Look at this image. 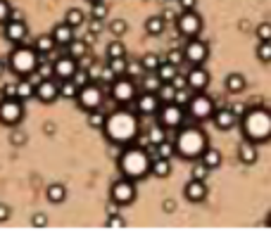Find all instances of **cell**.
I'll return each instance as SVG.
<instances>
[{"instance_id": "51", "label": "cell", "mask_w": 271, "mask_h": 249, "mask_svg": "<svg viewBox=\"0 0 271 249\" xmlns=\"http://www.w3.org/2000/svg\"><path fill=\"white\" fill-rule=\"evenodd\" d=\"M167 62H171V64L181 67V64L186 62V57H183V50H171V53L167 55Z\"/></svg>"}, {"instance_id": "19", "label": "cell", "mask_w": 271, "mask_h": 249, "mask_svg": "<svg viewBox=\"0 0 271 249\" xmlns=\"http://www.w3.org/2000/svg\"><path fill=\"white\" fill-rule=\"evenodd\" d=\"M212 121L219 131H231L235 124H238V114H235L231 107H224V109H214L212 114Z\"/></svg>"}, {"instance_id": "13", "label": "cell", "mask_w": 271, "mask_h": 249, "mask_svg": "<svg viewBox=\"0 0 271 249\" xmlns=\"http://www.w3.org/2000/svg\"><path fill=\"white\" fill-rule=\"evenodd\" d=\"M157 116H160V124H162L164 128H181L183 119H186L183 107L176 105V102H167V105H162L160 112H157Z\"/></svg>"}, {"instance_id": "6", "label": "cell", "mask_w": 271, "mask_h": 249, "mask_svg": "<svg viewBox=\"0 0 271 249\" xmlns=\"http://www.w3.org/2000/svg\"><path fill=\"white\" fill-rule=\"evenodd\" d=\"M109 95H112V100H114L117 105L133 102V100H136V83H133V78H131L128 74L117 76V78L109 83Z\"/></svg>"}, {"instance_id": "53", "label": "cell", "mask_w": 271, "mask_h": 249, "mask_svg": "<svg viewBox=\"0 0 271 249\" xmlns=\"http://www.w3.org/2000/svg\"><path fill=\"white\" fill-rule=\"evenodd\" d=\"M31 226H34V228H45V226H48V216H45V213H34V216H31Z\"/></svg>"}, {"instance_id": "26", "label": "cell", "mask_w": 271, "mask_h": 249, "mask_svg": "<svg viewBox=\"0 0 271 249\" xmlns=\"http://www.w3.org/2000/svg\"><path fill=\"white\" fill-rule=\"evenodd\" d=\"M31 97H36V83H31L26 76H21L17 81V100L26 102V100H31Z\"/></svg>"}, {"instance_id": "31", "label": "cell", "mask_w": 271, "mask_h": 249, "mask_svg": "<svg viewBox=\"0 0 271 249\" xmlns=\"http://www.w3.org/2000/svg\"><path fill=\"white\" fill-rule=\"evenodd\" d=\"M62 21H67L72 29H79V26L86 24V15H83V10H79V7H69V10L64 12V19H62Z\"/></svg>"}, {"instance_id": "30", "label": "cell", "mask_w": 271, "mask_h": 249, "mask_svg": "<svg viewBox=\"0 0 271 249\" xmlns=\"http://www.w3.org/2000/svg\"><path fill=\"white\" fill-rule=\"evenodd\" d=\"M176 154V145L171 140H162L160 145H152V157H162V159H171Z\"/></svg>"}, {"instance_id": "23", "label": "cell", "mask_w": 271, "mask_h": 249, "mask_svg": "<svg viewBox=\"0 0 271 249\" xmlns=\"http://www.w3.org/2000/svg\"><path fill=\"white\" fill-rule=\"evenodd\" d=\"M200 161L209 169V171H217L219 166L224 164V157H221V152H219L217 147H207L205 152H202V157H200Z\"/></svg>"}, {"instance_id": "55", "label": "cell", "mask_w": 271, "mask_h": 249, "mask_svg": "<svg viewBox=\"0 0 271 249\" xmlns=\"http://www.w3.org/2000/svg\"><path fill=\"white\" fill-rule=\"evenodd\" d=\"M171 83H174V88H176V90H186V88H188V76H183V74H176Z\"/></svg>"}, {"instance_id": "60", "label": "cell", "mask_w": 271, "mask_h": 249, "mask_svg": "<svg viewBox=\"0 0 271 249\" xmlns=\"http://www.w3.org/2000/svg\"><path fill=\"white\" fill-rule=\"evenodd\" d=\"M164 211L167 213H171V211H176V202H174V199H164Z\"/></svg>"}, {"instance_id": "45", "label": "cell", "mask_w": 271, "mask_h": 249, "mask_svg": "<svg viewBox=\"0 0 271 249\" xmlns=\"http://www.w3.org/2000/svg\"><path fill=\"white\" fill-rule=\"evenodd\" d=\"M109 31H112L114 38H122V36L128 31V24L124 19H112V21H109Z\"/></svg>"}, {"instance_id": "35", "label": "cell", "mask_w": 271, "mask_h": 249, "mask_svg": "<svg viewBox=\"0 0 271 249\" xmlns=\"http://www.w3.org/2000/svg\"><path fill=\"white\" fill-rule=\"evenodd\" d=\"M160 86H162V78L157 76V71H145V74H143V90L157 93Z\"/></svg>"}, {"instance_id": "38", "label": "cell", "mask_w": 271, "mask_h": 249, "mask_svg": "<svg viewBox=\"0 0 271 249\" xmlns=\"http://www.w3.org/2000/svg\"><path fill=\"white\" fill-rule=\"evenodd\" d=\"M164 59L160 57V55H155V53H147L141 57V64H143V69L145 71H157V67L162 64Z\"/></svg>"}, {"instance_id": "64", "label": "cell", "mask_w": 271, "mask_h": 249, "mask_svg": "<svg viewBox=\"0 0 271 249\" xmlns=\"http://www.w3.org/2000/svg\"><path fill=\"white\" fill-rule=\"evenodd\" d=\"M86 2H90V5H93V2H100V0H86Z\"/></svg>"}, {"instance_id": "50", "label": "cell", "mask_w": 271, "mask_h": 249, "mask_svg": "<svg viewBox=\"0 0 271 249\" xmlns=\"http://www.w3.org/2000/svg\"><path fill=\"white\" fill-rule=\"evenodd\" d=\"M124 226H126V221L119 213H109L107 216V228H124Z\"/></svg>"}, {"instance_id": "5", "label": "cell", "mask_w": 271, "mask_h": 249, "mask_svg": "<svg viewBox=\"0 0 271 249\" xmlns=\"http://www.w3.org/2000/svg\"><path fill=\"white\" fill-rule=\"evenodd\" d=\"M36 64H38V53L34 48H26L24 43L10 53V69L19 74V76H31L36 71Z\"/></svg>"}, {"instance_id": "18", "label": "cell", "mask_w": 271, "mask_h": 249, "mask_svg": "<svg viewBox=\"0 0 271 249\" xmlns=\"http://www.w3.org/2000/svg\"><path fill=\"white\" fill-rule=\"evenodd\" d=\"M188 76V90H205L207 83H209V74L205 69V64H198V67H190V71L186 74Z\"/></svg>"}, {"instance_id": "49", "label": "cell", "mask_w": 271, "mask_h": 249, "mask_svg": "<svg viewBox=\"0 0 271 249\" xmlns=\"http://www.w3.org/2000/svg\"><path fill=\"white\" fill-rule=\"evenodd\" d=\"M257 38L259 40H271V21H262L257 26Z\"/></svg>"}, {"instance_id": "2", "label": "cell", "mask_w": 271, "mask_h": 249, "mask_svg": "<svg viewBox=\"0 0 271 249\" xmlns=\"http://www.w3.org/2000/svg\"><path fill=\"white\" fill-rule=\"evenodd\" d=\"M150 164H152V154H147V150L143 147H131L126 145L119 154V166H122V173L124 178H131L133 183L136 180H143L150 173Z\"/></svg>"}, {"instance_id": "42", "label": "cell", "mask_w": 271, "mask_h": 249, "mask_svg": "<svg viewBox=\"0 0 271 249\" xmlns=\"http://www.w3.org/2000/svg\"><path fill=\"white\" fill-rule=\"evenodd\" d=\"M107 57H126V45L119 38H114L107 45Z\"/></svg>"}, {"instance_id": "29", "label": "cell", "mask_w": 271, "mask_h": 249, "mask_svg": "<svg viewBox=\"0 0 271 249\" xmlns=\"http://www.w3.org/2000/svg\"><path fill=\"white\" fill-rule=\"evenodd\" d=\"M67 48H69V55L79 59V57H83V55L90 53V40L88 38H74Z\"/></svg>"}, {"instance_id": "44", "label": "cell", "mask_w": 271, "mask_h": 249, "mask_svg": "<svg viewBox=\"0 0 271 249\" xmlns=\"http://www.w3.org/2000/svg\"><path fill=\"white\" fill-rule=\"evenodd\" d=\"M167 128H164L162 124L160 126H152L150 128V135H147V140H150V145H160L162 140H167V133H164Z\"/></svg>"}, {"instance_id": "47", "label": "cell", "mask_w": 271, "mask_h": 249, "mask_svg": "<svg viewBox=\"0 0 271 249\" xmlns=\"http://www.w3.org/2000/svg\"><path fill=\"white\" fill-rule=\"evenodd\" d=\"M103 31H105V24H103V19L90 17V21H88V40H90V38H95V36H100Z\"/></svg>"}, {"instance_id": "37", "label": "cell", "mask_w": 271, "mask_h": 249, "mask_svg": "<svg viewBox=\"0 0 271 249\" xmlns=\"http://www.w3.org/2000/svg\"><path fill=\"white\" fill-rule=\"evenodd\" d=\"M107 67L112 69L114 76H122V74H126V69H128V59L126 57H107Z\"/></svg>"}, {"instance_id": "10", "label": "cell", "mask_w": 271, "mask_h": 249, "mask_svg": "<svg viewBox=\"0 0 271 249\" xmlns=\"http://www.w3.org/2000/svg\"><path fill=\"white\" fill-rule=\"evenodd\" d=\"M109 199L117 204V207H126L136 199V185L131 178H122L117 183H112V190H109Z\"/></svg>"}, {"instance_id": "40", "label": "cell", "mask_w": 271, "mask_h": 249, "mask_svg": "<svg viewBox=\"0 0 271 249\" xmlns=\"http://www.w3.org/2000/svg\"><path fill=\"white\" fill-rule=\"evenodd\" d=\"M254 55H257V59H259V62L269 64V62H271V40H259V45H257Z\"/></svg>"}, {"instance_id": "17", "label": "cell", "mask_w": 271, "mask_h": 249, "mask_svg": "<svg viewBox=\"0 0 271 249\" xmlns=\"http://www.w3.org/2000/svg\"><path fill=\"white\" fill-rule=\"evenodd\" d=\"M79 69V62H76V57L72 55H62V57H57L53 62V71H55V78L57 81H62V78H72L74 71Z\"/></svg>"}, {"instance_id": "7", "label": "cell", "mask_w": 271, "mask_h": 249, "mask_svg": "<svg viewBox=\"0 0 271 249\" xmlns=\"http://www.w3.org/2000/svg\"><path fill=\"white\" fill-rule=\"evenodd\" d=\"M188 112L195 121H205V119H212L214 114V100L205 93V90H195V95H190L188 100Z\"/></svg>"}, {"instance_id": "43", "label": "cell", "mask_w": 271, "mask_h": 249, "mask_svg": "<svg viewBox=\"0 0 271 249\" xmlns=\"http://www.w3.org/2000/svg\"><path fill=\"white\" fill-rule=\"evenodd\" d=\"M107 15H109V7H107V2H105V0H100V2H93V5H90V17L107 19Z\"/></svg>"}, {"instance_id": "25", "label": "cell", "mask_w": 271, "mask_h": 249, "mask_svg": "<svg viewBox=\"0 0 271 249\" xmlns=\"http://www.w3.org/2000/svg\"><path fill=\"white\" fill-rule=\"evenodd\" d=\"M57 48V40L53 38V34H45L36 38V43H34V50L38 53V57H45V55H50Z\"/></svg>"}, {"instance_id": "39", "label": "cell", "mask_w": 271, "mask_h": 249, "mask_svg": "<svg viewBox=\"0 0 271 249\" xmlns=\"http://www.w3.org/2000/svg\"><path fill=\"white\" fill-rule=\"evenodd\" d=\"M107 124V114H103V112H98V109H93L88 112V126L90 128H98V131H103Z\"/></svg>"}, {"instance_id": "12", "label": "cell", "mask_w": 271, "mask_h": 249, "mask_svg": "<svg viewBox=\"0 0 271 249\" xmlns=\"http://www.w3.org/2000/svg\"><path fill=\"white\" fill-rule=\"evenodd\" d=\"M76 102H79V107H81V109H86V112L98 109V107L103 105V90H100V86L90 81L88 86H83V88L79 90Z\"/></svg>"}, {"instance_id": "24", "label": "cell", "mask_w": 271, "mask_h": 249, "mask_svg": "<svg viewBox=\"0 0 271 249\" xmlns=\"http://www.w3.org/2000/svg\"><path fill=\"white\" fill-rule=\"evenodd\" d=\"M224 88L229 90L231 95H235V93H243V90L248 88V81H245V76L243 74H229L226 76V81H224Z\"/></svg>"}, {"instance_id": "3", "label": "cell", "mask_w": 271, "mask_h": 249, "mask_svg": "<svg viewBox=\"0 0 271 249\" xmlns=\"http://www.w3.org/2000/svg\"><path fill=\"white\" fill-rule=\"evenodd\" d=\"M240 128L245 133V138L252 142H264L271 138V112L262 109V107H254V109H248L243 114V121H240Z\"/></svg>"}, {"instance_id": "16", "label": "cell", "mask_w": 271, "mask_h": 249, "mask_svg": "<svg viewBox=\"0 0 271 249\" xmlns=\"http://www.w3.org/2000/svg\"><path fill=\"white\" fill-rule=\"evenodd\" d=\"M2 34H5V38H7L10 43L21 45L24 38H26V34H29V29H26L24 19H7V21L2 24Z\"/></svg>"}, {"instance_id": "1", "label": "cell", "mask_w": 271, "mask_h": 249, "mask_svg": "<svg viewBox=\"0 0 271 249\" xmlns=\"http://www.w3.org/2000/svg\"><path fill=\"white\" fill-rule=\"evenodd\" d=\"M105 135H107L109 142L114 145H122L126 147L138 138V119L133 112L128 109H119L114 114H107V124H105Z\"/></svg>"}, {"instance_id": "9", "label": "cell", "mask_w": 271, "mask_h": 249, "mask_svg": "<svg viewBox=\"0 0 271 249\" xmlns=\"http://www.w3.org/2000/svg\"><path fill=\"white\" fill-rule=\"evenodd\" d=\"M183 57H186V62H190V67L205 64L207 57H209V45H207L202 38L193 36V38H188V43H186V48H183Z\"/></svg>"}, {"instance_id": "54", "label": "cell", "mask_w": 271, "mask_h": 249, "mask_svg": "<svg viewBox=\"0 0 271 249\" xmlns=\"http://www.w3.org/2000/svg\"><path fill=\"white\" fill-rule=\"evenodd\" d=\"M188 100H190V95H188V88L186 90H176V95H174V102L181 107H186L188 105Z\"/></svg>"}, {"instance_id": "62", "label": "cell", "mask_w": 271, "mask_h": 249, "mask_svg": "<svg viewBox=\"0 0 271 249\" xmlns=\"http://www.w3.org/2000/svg\"><path fill=\"white\" fill-rule=\"evenodd\" d=\"M5 69H7V64H5V62H2V59H0V76H2V74H5Z\"/></svg>"}, {"instance_id": "41", "label": "cell", "mask_w": 271, "mask_h": 249, "mask_svg": "<svg viewBox=\"0 0 271 249\" xmlns=\"http://www.w3.org/2000/svg\"><path fill=\"white\" fill-rule=\"evenodd\" d=\"M157 95H160L162 105H167V102H174V95H176L174 83H162V86H160V90H157Z\"/></svg>"}, {"instance_id": "22", "label": "cell", "mask_w": 271, "mask_h": 249, "mask_svg": "<svg viewBox=\"0 0 271 249\" xmlns=\"http://www.w3.org/2000/svg\"><path fill=\"white\" fill-rule=\"evenodd\" d=\"M74 31H76V29H72L67 21H60V24H55L53 38L57 40V45H64V48H67V45L74 40Z\"/></svg>"}, {"instance_id": "14", "label": "cell", "mask_w": 271, "mask_h": 249, "mask_svg": "<svg viewBox=\"0 0 271 249\" xmlns=\"http://www.w3.org/2000/svg\"><path fill=\"white\" fill-rule=\"evenodd\" d=\"M162 107V100L157 93H150V90H143L138 97H136V112L143 114V116H155Z\"/></svg>"}, {"instance_id": "8", "label": "cell", "mask_w": 271, "mask_h": 249, "mask_svg": "<svg viewBox=\"0 0 271 249\" xmlns=\"http://www.w3.org/2000/svg\"><path fill=\"white\" fill-rule=\"evenodd\" d=\"M24 119V102L17 97H2L0 102V124L17 126Z\"/></svg>"}, {"instance_id": "57", "label": "cell", "mask_w": 271, "mask_h": 249, "mask_svg": "<svg viewBox=\"0 0 271 249\" xmlns=\"http://www.w3.org/2000/svg\"><path fill=\"white\" fill-rule=\"evenodd\" d=\"M26 142V135L21 131H12V145H24Z\"/></svg>"}, {"instance_id": "11", "label": "cell", "mask_w": 271, "mask_h": 249, "mask_svg": "<svg viewBox=\"0 0 271 249\" xmlns=\"http://www.w3.org/2000/svg\"><path fill=\"white\" fill-rule=\"evenodd\" d=\"M176 29H179L181 36H186V38H193V36H200L202 31V19L195 10H183L176 19Z\"/></svg>"}, {"instance_id": "46", "label": "cell", "mask_w": 271, "mask_h": 249, "mask_svg": "<svg viewBox=\"0 0 271 249\" xmlns=\"http://www.w3.org/2000/svg\"><path fill=\"white\" fill-rule=\"evenodd\" d=\"M72 81L76 83V88L81 90L83 86H88L93 78H90V74H88L86 69H76V71H74V76H72Z\"/></svg>"}, {"instance_id": "48", "label": "cell", "mask_w": 271, "mask_h": 249, "mask_svg": "<svg viewBox=\"0 0 271 249\" xmlns=\"http://www.w3.org/2000/svg\"><path fill=\"white\" fill-rule=\"evenodd\" d=\"M212 171L202 164V161H198V164H193V171H190V178H195V180H207V176H209Z\"/></svg>"}, {"instance_id": "56", "label": "cell", "mask_w": 271, "mask_h": 249, "mask_svg": "<svg viewBox=\"0 0 271 249\" xmlns=\"http://www.w3.org/2000/svg\"><path fill=\"white\" fill-rule=\"evenodd\" d=\"M2 95H5V97H17V83H7V86L2 88Z\"/></svg>"}, {"instance_id": "32", "label": "cell", "mask_w": 271, "mask_h": 249, "mask_svg": "<svg viewBox=\"0 0 271 249\" xmlns=\"http://www.w3.org/2000/svg\"><path fill=\"white\" fill-rule=\"evenodd\" d=\"M57 88H60V97H64V100H76V95H79V88H76V83L72 78L57 81Z\"/></svg>"}, {"instance_id": "58", "label": "cell", "mask_w": 271, "mask_h": 249, "mask_svg": "<svg viewBox=\"0 0 271 249\" xmlns=\"http://www.w3.org/2000/svg\"><path fill=\"white\" fill-rule=\"evenodd\" d=\"M179 5H181V12H183V10H195L198 0H179Z\"/></svg>"}, {"instance_id": "4", "label": "cell", "mask_w": 271, "mask_h": 249, "mask_svg": "<svg viewBox=\"0 0 271 249\" xmlns=\"http://www.w3.org/2000/svg\"><path fill=\"white\" fill-rule=\"evenodd\" d=\"M174 145L183 159H200L202 152L207 150V138L200 128H181Z\"/></svg>"}, {"instance_id": "28", "label": "cell", "mask_w": 271, "mask_h": 249, "mask_svg": "<svg viewBox=\"0 0 271 249\" xmlns=\"http://www.w3.org/2000/svg\"><path fill=\"white\" fill-rule=\"evenodd\" d=\"M150 173H155L157 178H169V173H171V159L152 157V164H150Z\"/></svg>"}, {"instance_id": "20", "label": "cell", "mask_w": 271, "mask_h": 249, "mask_svg": "<svg viewBox=\"0 0 271 249\" xmlns=\"http://www.w3.org/2000/svg\"><path fill=\"white\" fill-rule=\"evenodd\" d=\"M183 195H186V199H188V202H193V204L202 202V199L207 197V185H205V180H195V178H190V180L186 183Z\"/></svg>"}, {"instance_id": "15", "label": "cell", "mask_w": 271, "mask_h": 249, "mask_svg": "<svg viewBox=\"0 0 271 249\" xmlns=\"http://www.w3.org/2000/svg\"><path fill=\"white\" fill-rule=\"evenodd\" d=\"M36 97L43 105H53L60 97V88H57V78H38L36 83Z\"/></svg>"}, {"instance_id": "27", "label": "cell", "mask_w": 271, "mask_h": 249, "mask_svg": "<svg viewBox=\"0 0 271 249\" xmlns=\"http://www.w3.org/2000/svg\"><path fill=\"white\" fill-rule=\"evenodd\" d=\"M167 29V21L162 15H152V17L145 19V34L147 36H162Z\"/></svg>"}, {"instance_id": "34", "label": "cell", "mask_w": 271, "mask_h": 249, "mask_svg": "<svg viewBox=\"0 0 271 249\" xmlns=\"http://www.w3.org/2000/svg\"><path fill=\"white\" fill-rule=\"evenodd\" d=\"M176 74H179V67H176V64H171V62H167V59L157 67V76L162 78V83H171Z\"/></svg>"}, {"instance_id": "63", "label": "cell", "mask_w": 271, "mask_h": 249, "mask_svg": "<svg viewBox=\"0 0 271 249\" xmlns=\"http://www.w3.org/2000/svg\"><path fill=\"white\" fill-rule=\"evenodd\" d=\"M267 226H271V213H269V216H267Z\"/></svg>"}, {"instance_id": "52", "label": "cell", "mask_w": 271, "mask_h": 249, "mask_svg": "<svg viewBox=\"0 0 271 249\" xmlns=\"http://www.w3.org/2000/svg\"><path fill=\"white\" fill-rule=\"evenodd\" d=\"M10 12H12L10 2H7V0H0V24H5V21L10 19Z\"/></svg>"}, {"instance_id": "61", "label": "cell", "mask_w": 271, "mask_h": 249, "mask_svg": "<svg viewBox=\"0 0 271 249\" xmlns=\"http://www.w3.org/2000/svg\"><path fill=\"white\" fill-rule=\"evenodd\" d=\"M7 218H10V207H7V204H0V223L7 221Z\"/></svg>"}, {"instance_id": "36", "label": "cell", "mask_w": 271, "mask_h": 249, "mask_svg": "<svg viewBox=\"0 0 271 249\" xmlns=\"http://www.w3.org/2000/svg\"><path fill=\"white\" fill-rule=\"evenodd\" d=\"M36 74L38 78H53L55 71H53V62H48V57H38V64H36Z\"/></svg>"}, {"instance_id": "21", "label": "cell", "mask_w": 271, "mask_h": 249, "mask_svg": "<svg viewBox=\"0 0 271 249\" xmlns=\"http://www.w3.org/2000/svg\"><path fill=\"white\" fill-rule=\"evenodd\" d=\"M238 159L243 161V164H254V161L259 159V152H257V142H252V140H245L238 145Z\"/></svg>"}, {"instance_id": "33", "label": "cell", "mask_w": 271, "mask_h": 249, "mask_svg": "<svg viewBox=\"0 0 271 249\" xmlns=\"http://www.w3.org/2000/svg\"><path fill=\"white\" fill-rule=\"evenodd\" d=\"M45 197H48V202H53V204H60V202H64V197H67V188H64L62 183H53V185H48V190H45Z\"/></svg>"}, {"instance_id": "59", "label": "cell", "mask_w": 271, "mask_h": 249, "mask_svg": "<svg viewBox=\"0 0 271 249\" xmlns=\"http://www.w3.org/2000/svg\"><path fill=\"white\" fill-rule=\"evenodd\" d=\"M162 17H164V21L169 24V21H176V19H179V15H176L174 10H164V12H162Z\"/></svg>"}]
</instances>
